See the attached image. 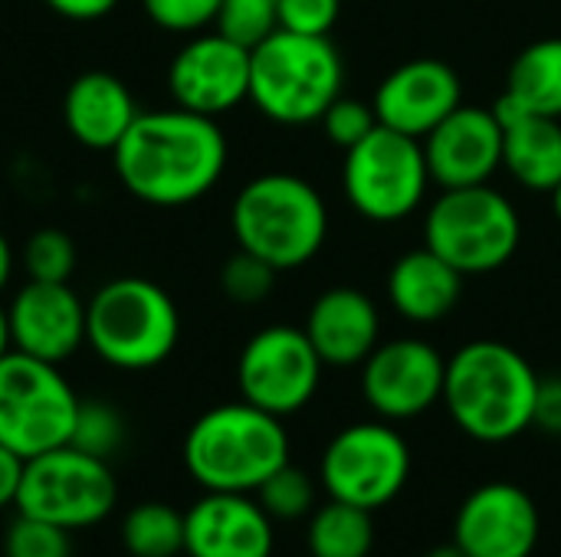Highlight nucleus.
Returning <instances> with one entry per match:
<instances>
[{
  "instance_id": "obj_1",
  "label": "nucleus",
  "mask_w": 561,
  "mask_h": 557,
  "mask_svg": "<svg viewBox=\"0 0 561 557\" xmlns=\"http://www.w3.org/2000/svg\"><path fill=\"white\" fill-rule=\"evenodd\" d=\"M122 187L151 207H184L217 187L227 138L217 118L181 105L141 112L112 151Z\"/></svg>"
},
{
  "instance_id": "obj_2",
  "label": "nucleus",
  "mask_w": 561,
  "mask_h": 557,
  "mask_svg": "<svg viewBox=\"0 0 561 557\" xmlns=\"http://www.w3.org/2000/svg\"><path fill=\"white\" fill-rule=\"evenodd\" d=\"M539 374L503 341H470L447 361L444 404L477 443H510L533 427Z\"/></svg>"
},
{
  "instance_id": "obj_3",
  "label": "nucleus",
  "mask_w": 561,
  "mask_h": 557,
  "mask_svg": "<svg viewBox=\"0 0 561 557\" xmlns=\"http://www.w3.org/2000/svg\"><path fill=\"white\" fill-rule=\"evenodd\" d=\"M289 463L283 417L247 401L220 404L194 420L184 437V466L207 492H256Z\"/></svg>"
},
{
  "instance_id": "obj_4",
  "label": "nucleus",
  "mask_w": 561,
  "mask_h": 557,
  "mask_svg": "<svg viewBox=\"0 0 561 557\" xmlns=\"http://www.w3.org/2000/svg\"><path fill=\"white\" fill-rule=\"evenodd\" d=\"M345 66L329 36L273 30L250 49V102L279 125H309L342 95Z\"/></svg>"
},
{
  "instance_id": "obj_5",
  "label": "nucleus",
  "mask_w": 561,
  "mask_h": 557,
  "mask_svg": "<svg viewBox=\"0 0 561 557\" xmlns=\"http://www.w3.org/2000/svg\"><path fill=\"white\" fill-rule=\"evenodd\" d=\"M230 227L237 246L276 272L306 266L325 243L329 210L322 194L296 174H263L240 187Z\"/></svg>"
},
{
  "instance_id": "obj_6",
  "label": "nucleus",
  "mask_w": 561,
  "mask_h": 557,
  "mask_svg": "<svg viewBox=\"0 0 561 557\" xmlns=\"http://www.w3.org/2000/svg\"><path fill=\"white\" fill-rule=\"evenodd\" d=\"M178 338V305L151 279H112L85 302V345L108 368L151 371L171 358Z\"/></svg>"
},
{
  "instance_id": "obj_7",
  "label": "nucleus",
  "mask_w": 561,
  "mask_h": 557,
  "mask_svg": "<svg viewBox=\"0 0 561 557\" xmlns=\"http://www.w3.org/2000/svg\"><path fill=\"white\" fill-rule=\"evenodd\" d=\"M523 240V223L506 194L496 187H450L424 220V246L447 259L460 276L503 269Z\"/></svg>"
},
{
  "instance_id": "obj_8",
  "label": "nucleus",
  "mask_w": 561,
  "mask_h": 557,
  "mask_svg": "<svg viewBox=\"0 0 561 557\" xmlns=\"http://www.w3.org/2000/svg\"><path fill=\"white\" fill-rule=\"evenodd\" d=\"M79 397L59 364L10 351L0 361V443L23 463L66 446L76 427Z\"/></svg>"
},
{
  "instance_id": "obj_9",
  "label": "nucleus",
  "mask_w": 561,
  "mask_h": 557,
  "mask_svg": "<svg viewBox=\"0 0 561 557\" xmlns=\"http://www.w3.org/2000/svg\"><path fill=\"white\" fill-rule=\"evenodd\" d=\"M118 486L108 460L89 456L72 443L39 453L23 463L16 512L53 522L66 532H82L112 515Z\"/></svg>"
},
{
  "instance_id": "obj_10",
  "label": "nucleus",
  "mask_w": 561,
  "mask_h": 557,
  "mask_svg": "<svg viewBox=\"0 0 561 557\" xmlns=\"http://www.w3.org/2000/svg\"><path fill=\"white\" fill-rule=\"evenodd\" d=\"M431 171L421 138L378 128L345 151L342 187L352 207L371 223H398L411 217L427 194Z\"/></svg>"
},
{
  "instance_id": "obj_11",
  "label": "nucleus",
  "mask_w": 561,
  "mask_h": 557,
  "mask_svg": "<svg viewBox=\"0 0 561 557\" xmlns=\"http://www.w3.org/2000/svg\"><path fill=\"white\" fill-rule=\"evenodd\" d=\"M319 476L329 499L378 512L404 492L411 446L391 423H352L329 440Z\"/></svg>"
},
{
  "instance_id": "obj_12",
  "label": "nucleus",
  "mask_w": 561,
  "mask_h": 557,
  "mask_svg": "<svg viewBox=\"0 0 561 557\" xmlns=\"http://www.w3.org/2000/svg\"><path fill=\"white\" fill-rule=\"evenodd\" d=\"M322 368L325 364L302 328L273 325L243 345L237 361V384L247 404L273 417H289L316 397Z\"/></svg>"
},
{
  "instance_id": "obj_13",
  "label": "nucleus",
  "mask_w": 561,
  "mask_h": 557,
  "mask_svg": "<svg viewBox=\"0 0 561 557\" xmlns=\"http://www.w3.org/2000/svg\"><path fill=\"white\" fill-rule=\"evenodd\" d=\"M447 361L424 338L378 341L362 361V397L381 420H414L444 401Z\"/></svg>"
},
{
  "instance_id": "obj_14",
  "label": "nucleus",
  "mask_w": 561,
  "mask_h": 557,
  "mask_svg": "<svg viewBox=\"0 0 561 557\" xmlns=\"http://www.w3.org/2000/svg\"><path fill=\"white\" fill-rule=\"evenodd\" d=\"M168 89L174 105L217 118L250 98V46L214 33H194L171 66H168Z\"/></svg>"
},
{
  "instance_id": "obj_15",
  "label": "nucleus",
  "mask_w": 561,
  "mask_h": 557,
  "mask_svg": "<svg viewBox=\"0 0 561 557\" xmlns=\"http://www.w3.org/2000/svg\"><path fill=\"white\" fill-rule=\"evenodd\" d=\"M539 532V506L516 483H486L473 489L454 519V542L467 557H533Z\"/></svg>"
},
{
  "instance_id": "obj_16",
  "label": "nucleus",
  "mask_w": 561,
  "mask_h": 557,
  "mask_svg": "<svg viewBox=\"0 0 561 557\" xmlns=\"http://www.w3.org/2000/svg\"><path fill=\"white\" fill-rule=\"evenodd\" d=\"M421 144L431 181L444 190L486 184L503 167V121L496 108L457 105Z\"/></svg>"
},
{
  "instance_id": "obj_17",
  "label": "nucleus",
  "mask_w": 561,
  "mask_h": 557,
  "mask_svg": "<svg viewBox=\"0 0 561 557\" xmlns=\"http://www.w3.org/2000/svg\"><path fill=\"white\" fill-rule=\"evenodd\" d=\"M7 325L13 351L62 364L85 345V302L69 282L30 279L7 305Z\"/></svg>"
},
{
  "instance_id": "obj_18",
  "label": "nucleus",
  "mask_w": 561,
  "mask_h": 557,
  "mask_svg": "<svg viewBox=\"0 0 561 557\" xmlns=\"http://www.w3.org/2000/svg\"><path fill=\"white\" fill-rule=\"evenodd\" d=\"M371 105L381 125L411 138H427L457 105H463V85L454 66L421 56L388 72Z\"/></svg>"
},
{
  "instance_id": "obj_19",
  "label": "nucleus",
  "mask_w": 561,
  "mask_h": 557,
  "mask_svg": "<svg viewBox=\"0 0 561 557\" xmlns=\"http://www.w3.org/2000/svg\"><path fill=\"white\" fill-rule=\"evenodd\" d=\"M187 557H270L273 519L247 492H207L184 512Z\"/></svg>"
},
{
  "instance_id": "obj_20",
  "label": "nucleus",
  "mask_w": 561,
  "mask_h": 557,
  "mask_svg": "<svg viewBox=\"0 0 561 557\" xmlns=\"http://www.w3.org/2000/svg\"><path fill=\"white\" fill-rule=\"evenodd\" d=\"M302 332L309 335L322 364L352 368L378 348L381 318L371 295L352 286H335L312 302Z\"/></svg>"
},
{
  "instance_id": "obj_21",
  "label": "nucleus",
  "mask_w": 561,
  "mask_h": 557,
  "mask_svg": "<svg viewBox=\"0 0 561 557\" xmlns=\"http://www.w3.org/2000/svg\"><path fill=\"white\" fill-rule=\"evenodd\" d=\"M138 115L141 112L128 85L118 76L99 69L72 79L62 98L66 131L92 151H115Z\"/></svg>"
},
{
  "instance_id": "obj_22",
  "label": "nucleus",
  "mask_w": 561,
  "mask_h": 557,
  "mask_svg": "<svg viewBox=\"0 0 561 557\" xmlns=\"http://www.w3.org/2000/svg\"><path fill=\"white\" fill-rule=\"evenodd\" d=\"M460 292L463 276L427 246L404 253L388 272V299L394 312L417 325L447 318L457 309Z\"/></svg>"
},
{
  "instance_id": "obj_23",
  "label": "nucleus",
  "mask_w": 561,
  "mask_h": 557,
  "mask_svg": "<svg viewBox=\"0 0 561 557\" xmlns=\"http://www.w3.org/2000/svg\"><path fill=\"white\" fill-rule=\"evenodd\" d=\"M503 121V167L526 187L552 194L561 181V118L496 102Z\"/></svg>"
},
{
  "instance_id": "obj_24",
  "label": "nucleus",
  "mask_w": 561,
  "mask_h": 557,
  "mask_svg": "<svg viewBox=\"0 0 561 557\" xmlns=\"http://www.w3.org/2000/svg\"><path fill=\"white\" fill-rule=\"evenodd\" d=\"M500 102L519 112L561 118V36L536 39L513 59Z\"/></svg>"
},
{
  "instance_id": "obj_25",
  "label": "nucleus",
  "mask_w": 561,
  "mask_h": 557,
  "mask_svg": "<svg viewBox=\"0 0 561 557\" xmlns=\"http://www.w3.org/2000/svg\"><path fill=\"white\" fill-rule=\"evenodd\" d=\"M375 512L332 499L309 515V555L312 557H368L375 548Z\"/></svg>"
},
{
  "instance_id": "obj_26",
  "label": "nucleus",
  "mask_w": 561,
  "mask_h": 557,
  "mask_svg": "<svg viewBox=\"0 0 561 557\" xmlns=\"http://www.w3.org/2000/svg\"><path fill=\"white\" fill-rule=\"evenodd\" d=\"M122 542L135 557H174L184 552V512L164 502H141L122 522Z\"/></svg>"
},
{
  "instance_id": "obj_27",
  "label": "nucleus",
  "mask_w": 561,
  "mask_h": 557,
  "mask_svg": "<svg viewBox=\"0 0 561 557\" xmlns=\"http://www.w3.org/2000/svg\"><path fill=\"white\" fill-rule=\"evenodd\" d=\"M256 502L273 522H299L316 512V483L286 463L256 489Z\"/></svg>"
},
{
  "instance_id": "obj_28",
  "label": "nucleus",
  "mask_w": 561,
  "mask_h": 557,
  "mask_svg": "<svg viewBox=\"0 0 561 557\" xmlns=\"http://www.w3.org/2000/svg\"><path fill=\"white\" fill-rule=\"evenodd\" d=\"M69 443L89 456L108 460L125 443V420L112 404L79 401V414H76V427H72Z\"/></svg>"
},
{
  "instance_id": "obj_29",
  "label": "nucleus",
  "mask_w": 561,
  "mask_h": 557,
  "mask_svg": "<svg viewBox=\"0 0 561 557\" xmlns=\"http://www.w3.org/2000/svg\"><path fill=\"white\" fill-rule=\"evenodd\" d=\"M23 266L30 272V279L36 282H69L72 269H76V246L72 236L56 230V227H43L26 240L23 250Z\"/></svg>"
},
{
  "instance_id": "obj_30",
  "label": "nucleus",
  "mask_w": 561,
  "mask_h": 557,
  "mask_svg": "<svg viewBox=\"0 0 561 557\" xmlns=\"http://www.w3.org/2000/svg\"><path fill=\"white\" fill-rule=\"evenodd\" d=\"M273 286H276V269L266 259H260V256H253L247 250H237L220 269V289L237 305L263 302L273 292Z\"/></svg>"
},
{
  "instance_id": "obj_31",
  "label": "nucleus",
  "mask_w": 561,
  "mask_h": 557,
  "mask_svg": "<svg viewBox=\"0 0 561 557\" xmlns=\"http://www.w3.org/2000/svg\"><path fill=\"white\" fill-rule=\"evenodd\" d=\"M276 7L279 0H220L217 13V30L243 46H256L266 39L279 23H276Z\"/></svg>"
},
{
  "instance_id": "obj_32",
  "label": "nucleus",
  "mask_w": 561,
  "mask_h": 557,
  "mask_svg": "<svg viewBox=\"0 0 561 557\" xmlns=\"http://www.w3.org/2000/svg\"><path fill=\"white\" fill-rule=\"evenodd\" d=\"M3 555L7 557H72L69 532L33 519V515H16L13 525L7 529L3 538Z\"/></svg>"
},
{
  "instance_id": "obj_33",
  "label": "nucleus",
  "mask_w": 561,
  "mask_h": 557,
  "mask_svg": "<svg viewBox=\"0 0 561 557\" xmlns=\"http://www.w3.org/2000/svg\"><path fill=\"white\" fill-rule=\"evenodd\" d=\"M329 141L339 144V148H355L358 141H365L375 128H378V115H375V105L371 102H362V98H345L339 95L325 115L319 118Z\"/></svg>"
},
{
  "instance_id": "obj_34",
  "label": "nucleus",
  "mask_w": 561,
  "mask_h": 557,
  "mask_svg": "<svg viewBox=\"0 0 561 557\" xmlns=\"http://www.w3.org/2000/svg\"><path fill=\"white\" fill-rule=\"evenodd\" d=\"M141 7L168 33H201L220 13V0H141Z\"/></svg>"
},
{
  "instance_id": "obj_35",
  "label": "nucleus",
  "mask_w": 561,
  "mask_h": 557,
  "mask_svg": "<svg viewBox=\"0 0 561 557\" xmlns=\"http://www.w3.org/2000/svg\"><path fill=\"white\" fill-rule=\"evenodd\" d=\"M342 10V0H279L276 23L279 30L302 36H329Z\"/></svg>"
},
{
  "instance_id": "obj_36",
  "label": "nucleus",
  "mask_w": 561,
  "mask_h": 557,
  "mask_svg": "<svg viewBox=\"0 0 561 557\" xmlns=\"http://www.w3.org/2000/svg\"><path fill=\"white\" fill-rule=\"evenodd\" d=\"M533 427H539V430L549 433V437H561V374L539 378Z\"/></svg>"
},
{
  "instance_id": "obj_37",
  "label": "nucleus",
  "mask_w": 561,
  "mask_h": 557,
  "mask_svg": "<svg viewBox=\"0 0 561 557\" xmlns=\"http://www.w3.org/2000/svg\"><path fill=\"white\" fill-rule=\"evenodd\" d=\"M46 3L66 20H99L112 13L118 0H46Z\"/></svg>"
},
{
  "instance_id": "obj_38",
  "label": "nucleus",
  "mask_w": 561,
  "mask_h": 557,
  "mask_svg": "<svg viewBox=\"0 0 561 557\" xmlns=\"http://www.w3.org/2000/svg\"><path fill=\"white\" fill-rule=\"evenodd\" d=\"M20 476H23V460L0 443V509L16 502Z\"/></svg>"
},
{
  "instance_id": "obj_39",
  "label": "nucleus",
  "mask_w": 561,
  "mask_h": 557,
  "mask_svg": "<svg viewBox=\"0 0 561 557\" xmlns=\"http://www.w3.org/2000/svg\"><path fill=\"white\" fill-rule=\"evenodd\" d=\"M10 276H13V250H10V240L0 230V292L7 289Z\"/></svg>"
},
{
  "instance_id": "obj_40",
  "label": "nucleus",
  "mask_w": 561,
  "mask_h": 557,
  "mask_svg": "<svg viewBox=\"0 0 561 557\" xmlns=\"http://www.w3.org/2000/svg\"><path fill=\"white\" fill-rule=\"evenodd\" d=\"M13 351L10 345V325H7V309H0V361Z\"/></svg>"
},
{
  "instance_id": "obj_41",
  "label": "nucleus",
  "mask_w": 561,
  "mask_h": 557,
  "mask_svg": "<svg viewBox=\"0 0 561 557\" xmlns=\"http://www.w3.org/2000/svg\"><path fill=\"white\" fill-rule=\"evenodd\" d=\"M424 557H467V555H463V548H460L457 542H450V545H440V548L427 552Z\"/></svg>"
},
{
  "instance_id": "obj_42",
  "label": "nucleus",
  "mask_w": 561,
  "mask_h": 557,
  "mask_svg": "<svg viewBox=\"0 0 561 557\" xmlns=\"http://www.w3.org/2000/svg\"><path fill=\"white\" fill-rule=\"evenodd\" d=\"M549 197H552V210H556V217H559V223H561V181H559V187H556Z\"/></svg>"
}]
</instances>
